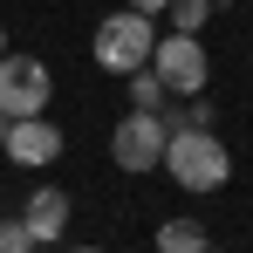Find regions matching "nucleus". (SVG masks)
<instances>
[{
  "mask_svg": "<svg viewBox=\"0 0 253 253\" xmlns=\"http://www.w3.org/2000/svg\"><path fill=\"white\" fill-rule=\"evenodd\" d=\"M48 96H55V76H48L42 55H0V117H48Z\"/></svg>",
  "mask_w": 253,
  "mask_h": 253,
  "instance_id": "nucleus-3",
  "label": "nucleus"
},
{
  "mask_svg": "<svg viewBox=\"0 0 253 253\" xmlns=\"http://www.w3.org/2000/svg\"><path fill=\"white\" fill-rule=\"evenodd\" d=\"M21 226H28L35 247H42V240H62V233H69V192H62V185H35L28 206H21Z\"/></svg>",
  "mask_w": 253,
  "mask_h": 253,
  "instance_id": "nucleus-7",
  "label": "nucleus"
},
{
  "mask_svg": "<svg viewBox=\"0 0 253 253\" xmlns=\"http://www.w3.org/2000/svg\"><path fill=\"white\" fill-rule=\"evenodd\" d=\"M62 144H69V137L48 124V117H14V124H7V137H0V151H7L14 165H28V171L55 165V158H62Z\"/></svg>",
  "mask_w": 253,
  "mask_h": 253,
  "instance_id": "nucleus-6",
  "label": "nucleus"
},
{
  "mask_svg": "<svg viewBox=\"0 0 253 253\" xmlns=\"http://www.w3.org/2000/svg\"><path fill=\"white\" fill-rule=\"evenodd\" d=\"M206 14H212V0H165V21L178 28V35H199Z\"/></svg>",
  "mask_w": 253,
  "mask_h": 253,
  "instance_id": "nucleus-10",
  "label": "nucleus"
},
{
  "mask_svg": "<svg viewBox=\"0 0 253 253\" xmlns=\"http://www.w3.org/2000/svg\"><path fill=\"white\" fill-rule=\"evenodd\" d=\"M0 253H28V247H0Z\"/></svg>",
  "mask_w": 253,
  "mask_h": 253,
  "instance_id": "nucleus-15",
  "label": "nucleus"
},
{
  "mask_svg": "<svg viewBox=\"0 0 253 253\" xmlns=\"http://www.w3.org/2000/svg\"><path fill=\"white\" fill-rule=\"evenodd\" d=\"M206 253H226V247H206Z\"/></svg>",
  "mask_w": 253,
  "mask_h": 253,
  "instance_id": "nucleus-17",
  "label": "nucleus"
},
{
  "mask_svg": "<svg viewBox=\"0 0 253 253\" xmlns=\"http://www.w3.org/2000/svg\"><path fill=\"white\" fill-rule=\"evenodd\" d=\"M151 48H158V21L151 14H137V7H117L110 21H96V69H110V76H130V69H144L151 62Z\"/></svg>",
  "mask_w": 253,
  "mask_h": 253,
  "instance_id": "nucleus-2",
  "label": "nucleus"
},
{
  "mask_svg": "<svg viewBox=\"0 0 253 253\" xmlns=\"http://www.w3.org/2000/svg\"><path fill=\"white\" fill-rule=\"evenodd\" d=\"M165 137H171L165 110H130L124 124L110 130V158L124 171H158L165 165Z\"/></svg>",
  "mask_w": 253,
  "mask_h": 253,
  "instance_id": "nucleus-5",
  "label": "nucleus"
},
{
  "mask_svg": "<svg viewBox=\"0 0 253 253\" xmlns=\"http://www.w3.org/2000/svg\"><path fill=\"white\" fill-rule=\"evenodd\" d=\"M69 253H103V247H69Z\"/></svg>",
  "mask_w": 253,
  "mask_h": 253,
  "instance_id": "nucleus-13",
  "label": "nucleus"
},
{
  "mask_svg": "<svg viewBox=\"0 0 253 253\" xmlns=\"http://www.w3.org/2000/svg\"><path fill=\"white\" fill-rule=\"evenodd\" d=\"M0 55H7V28H0Z\"/></svg>",
  "mask_w": 253,
  "mask_h": 253,
  "instance_id": "nucleus-14",
  "label": "nucleus"
},
{
  "mask_svg": "<svg viewBox=\"0 0 253 253\" xmlns=\"http://www.w3.org/2000/svg\"><path fill=\"white\" fill-rule=\"evenodd\" d=\"M151 69L165 76V89L171 96H206V76H212V55H206V42L199 35H158V48H151Z\"/></svg>",
  "mask_w": 253,
  "mask_h": 253,
  "instance_id": "nucleus-4",
  "label": "nucleus"
},
{
  "mask_svg": "<svg viewBox=\"0 0 253 253\" xmlns=\"http://www.w3.org/2000/svg\"><path fill=\"white\" fill-rule=\"evenodd\" d=\"M151 247H158V253H206L212 240H206V226H199V219H165Z\"/></svg>",
  "mask_w": 253,
  "mask_h": 253,
  "instance_id": "nucleus-8",
  "label": "nucleus"
},
{
  "mask_svg": "<svg viewBox=\"0 0 253 253\" xmlns=\"http://www.w3.org/2000/svg\"><path fill=\"white\" fill-rule=\"evenodd\" d=\"M165 171H171V185H185V192H219V185L233 178V151L219 144V130L171 124V137H165Z\"/></svg>",
  "mask_w": 253,
  "mask_h": 253,
  "instance_id": "nucleus-1",
  "label": "nucleus"
},
{
  "mask_svg": "<svg viewBox=\"0 0 253 253\" xmlns=\"http://www.w3.org/2000/svg\"><path fill=\"white\" fill-rule=\"evenodd\" d=\"M0 137H7V117H0Z\"/></svg>",
  "mask_w": 253,
  "mask_h": 253,
  "instance_id": "nucleus-16",
  "label": "nucleus"
},
{
  "mask_svg": "<svg viewBox=\"0 0 253 253\" xmlns=\"http://www.w3.org/2000/svg\"><path fill=\"white\" fill-rule=\"evenodd\" d=\"M124 7H137V14H151V21L165 14V0H124Z\"/></svg>",
  "mask_w": 253,
  "mask_h": 253,
  "instance_id": "nucleus-12",
  "label": "nucleus"
},
{
  "mask_svg": "<svg viewBox=\"0 0 253 253\" xmlns=\"http://www.w3.org/2000/svg\"><path fill=\"white\" fill-rule=\"evenodd\" d=\"M171 103V89H165V76L144 62V69H130V110H165Z\"/></svg>",
  "mask_w": 253,
  "mask_h": 253,
  "instance_id": "nucleus-9",
  "label": "nucleus"
},
{
  "mask_svg": "<svg viewBox=\"0 0 253 253\" xmlns=\"http://www.w3.org/2000/svg\"><path fill=\"white\" fill-rule=\"evenodd\" d=\"M165 124H185V130H212V103H206V96H185V117H165Z\"/></svg>",
  "mask_w": 253,
  "mask_h": 253,
  "instance_id": "nucleus-11",
  "label": "nucleus"
}]
</instances>
